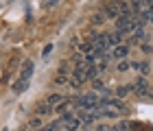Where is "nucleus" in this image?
I'll use <instances>...</instances> for the list:
<instances>
[{
	"mask_svg": "<svg viewBox=\"0 0 153 131\" xmlns=\"http://www.w3.org/2000/svg\"><path fill=\"white\" fill-rule=\"evenodd\" d=\"M142 53H144V55H147V53L151 55V53H153V46H151V44H142Z\"/></svg>",
	"mask_w": 153,
	"mask_h": 131,
	"instance_id": "dca6fc26",
	"label": "nucleus"
},
{
	"mask_svg": "<svg viewBox=\"0 0 153 131\" xmlns=\"http://www.w3.org/2000/svg\"><path fill=\"white\" fill-rule=\"evenodd\" d=\"M134 70L140 72L142 77H147V74L151 72V64H149V61H134Z\"/></svg>",
	"mask_w": 153,
	"mask_h": 131,
	"instance_id": "423d86ee",
	"label": "nucleus"
},
{
	"mask_svg": "<svg viewBox=\"0 0 153 131\" xmlns=\"http://www.w3.org/2000/svg\"><path fill=\"white\" fill-rule=\"evenodd\" d=\"M59 122L68 131H79L83 127V122L79 120V116H76V114H64V116H59Z\"/></svg>",
	"mask_w": 153,
	"mask_h": 131,
	"instance_id": "f03ea898",
	"label": "nucleus"
},
{
	"mask_svg": "<svg viewBox=\"0 0 153 131\" xmlns=\"http://www.w3.org/2000/svg\"><path fill=\"white\" fill-rule=\"evenodd\" d=\"M105 16H107V20H118V16H120V7H118V2L116 0H112L109 4H105Z\"/></svg>",
	"mask_w": 153,
	"mask_h": 131,
	"instance_id": "39448f33",
	"label": "nucleus"
},
{
	"mask_svg": "<svg viewBox=\"0 0 153 131\" xmlns=\"http://www.w3.org/2000/svg\"><path fill=\"white\" fill-rule=\"evenodd\" d=\"M99 74L101 70L96 66H88V81H94V79H99Z\"/></svg>",
	"mask_w": 153,
	"mask_h": 131,
	"instance_id": "ddd939ff",
	"label": "nucleus"
},
{
	"mask_svg": "<svg viewBox=\"0 0 153 131\" xmlns=\"http://www.w3.org/2000/svg\"><path fill=\"white\" fill-rule=\"evenodd\" d=\"M105 20H107V16H105V11H96L94 16H92V24H94V26H101L103 22H105Z\"/></svg>",
	"mask_w": 153,
	"mask_h": 131,
	"instance_id": "9d476101",
	"label": "nucleus"
},
{
	"mask_svg": "<svg viewBox=\"0 0 153 131\" xmlns=\"http://www.w3.org/2000/svg\"><path fill=\"white\" fill-rule=\"evenodd\" d=\"M149 90H151V83L147 81V77H140L134 83V94L136 96H140V98H147V94H149Z\"/></svg>",
	"mask_w": 153,
	"mask_h": 131,
	"instance_id": "7ed1b4c3",
	"label": "nucleus"
},
{
	"mask_svg": "<svg viewBox=\"0 0 153 131\" xmlns=\"http://www.w3.org/2000/svg\"><path fill=\"white\" fill-rule=\"evenodd\" d=\"M53 112V107L51 105H48V103L46 101H42L39 103V105H37V114H42V116H48V114H51Z\"/></svg>",
	"mask_w": 153,
	"mask_h": 131,
	"instance_id": "9b49d317",
	"label": "nucleus"
},
{
	"mask_svg": "<svg viewBox=\"0 0 153 131\" xmlns=\"http://www.w3.org/2000/svg\"><path fill=\"white\" fill-rule=\"evenodd\" d=\"M96 131H112V125H99Z\"/></svg>",
	"mask_w": 153,
	"mask_h": 131,
	"instance_id": "f3484780",
	"label": "nucleus"
},
{
	"mask_svg": "<svg viewBox=\"0 0 153 131\" xmlns=\"http://www.w3.org/2000/svg\"><path fill=\"white\" fill-rule=\"evenodd\" d=\"M26 87H29V79H20L18 83L13 85V92H16V94H20V92H22V90H26Z\"/></svg>",
	"mask_w": 153,
	"mask_h": 131,
	"instance_id": "4468645a",
	"label": "nucleus"
},
{
	"mask_svg": "<svg viewBox=\"0 0 153 131\" xmlns=\"http://www.w3.org/2000/svg\"><path fill=\"white\" fill-rule=\"evenodd\" d=\"M125 127H127V131H147V127L140 122H125Z\"/></svg>",
	"mask_w": 153,
	"mask_h": 131,
	"instance_id": "2eb2a0df",
	"label": "nucleus"
},
{
	"mask_svg": "<svg viewBox=\"0 0 153 131\" xmlns=\"http://www.w3.org/2000/svg\"><path fill=\"white\" fill-rule=\"evenodd\" d=\"M129 68L134 70V61H127V59H120V61H118V72H127Z\"/></svg>",
	"mask_w": 153,
	"mask_h": 131,
	"instance_id": "f8f14e48",
	"label": "nucleus"
},
{
	"mask_svg": "<svg viewBox=\"0 0 153 131\" xmlns=\"http://www.w3.org/2000/svg\"><path fill=\"white\" fill-rule=\"evenodd\" d=\"M33 61H26V64L22 66V72H20V79H31V74H33Z\"/></svg>",
	"mask_w": 153,
	"mask_h": 131,
	"instance_id": "1a4fd4ad",
	"label": "nucleus"
},
{
	"mask_svg": "<svg viewBox=\"0 0 153 131\" xmlns=\"http://www.w3.org/2000/svg\"><path fill=\"white\" fill-rule=\"evenodd\" d=\"M55 2H59V0H51V2H48V4H46V7H53V4H55Z\"/></svg>",
	"mask_w": 153,
	"mask_h": 131,
	"instance_id": "aec40b11",
	"label": "nucleus"
},
{
	"mask_svg": "<svg viewBox=\"0 0 153 131\" xmlns=\"http://www.w3.org/2000/svg\"><path fill=\"white\" fill-rule=\"evenodd\" d=\"M74 103L76 109H96L101 107V96L90 92V94H81V96H74V98H70Z\"/></svg>",
	"mask_w": 153,
	"mask_h": 131,
	"instance_id": "f257e3e1",
	"label": "nucleus"
},
{
	"mask_svg": "<svg viewBox=\"0 0 153 131\" xmlns=\"http://www.w3.org/2000/svg\"><path fill=\"white\" fill-rule=\"evenodd\" d=\"M64 101H66V98H64L61 94H51V96L46 98V103H48V105H51L53 109H55V107H59V105H61Z\"/></svg>",
	"mask_w": 153,
	"mask_h": 131,
	"instance_id": "0eeeda50",
	"label": "nucleus"
},
{
	"mask_svg": "<svg viewBox=\"0 0 153 131\" xmlns=\"http://www.w3.org/2000/svg\"><path fill=\"white\" fill-rule=\"evenodd\" d=\"M107 42H109V46H118V44H123V33H118V31L107 33Z\"/></svg>",
	"mask_w": 153,
	"mask_h": 131,
	"instance_id": "6e6552de",
	"label": "nucleus"
},
{
	"mask_svg": "<svg viewBox=\"0 0 153 131\" xmlns=\"http://www.w3.org/2000/svg\"><path fill=\"white\" fill-rule=\"evenodd\" d=\"M31 127H39V118H33L31 120Z\"/></svg>",
	"mask_w": 153,
	"mask_h": 131,
	"instance_id": "6ab92c4d",
	"label": "nucleus"
},
{
	"mask_svg": "<svg viewBox=\"0 0 153 131\" xmlns=\"http://www.w3.org/2000/svg\"><path fill=\"white\" fill-rule=\"evenodd\" d=\"M2 131H7V129H2Z\"/></svg>",
	"mask_w": 153,
	"mask_h": 131,
	"instance_id": "412c9836",
	"label": "nucleus"
},
{
	"mask_svg": "<svg viewBox=\"0 0 153 131\" xmlns=\"http://www.w3.org/2000/svg\"><path fill=\"white\" fill-rule=\"evenodd\" d=\"M127 55H129V44H118V46H112L109 48V57L112 59H127Z\"/></svg>",
	"mask_w": 153,
	"mask_h": 131,
	"instance_id": "20e7f679",
	"label": "nucleus"
},
{
	"mask_svg": "<svg viewBox=\"0 0 153 131\" xmlns=\"http://www.w3.org/2000/svg\"><path fill=\"white\" fill-rule=\"evenodd\" d=\"M51 50H53V46H46V48H44V53H42V55L46 57V55H51Z\"/></svg>",
	"mask_w": 153,
	"mask_h": 131,
	"instance_id": "a211bd4d",
	"label": "nucleus"
}]
</instances>
